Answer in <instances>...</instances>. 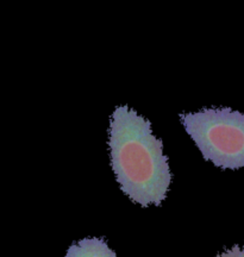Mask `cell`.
Here are the masks:
<instances>
[{"instance_id":"obj_1","label":"cell","mask_w":244,"mask_h":257,"mask_svg":"<svg viewBox=\"0 0 244 257\" xmlns=\"http://www.w3.org/2000/svg\"><path fill=\"white\" fill-rule=\"evenodd\" d=\"M108 148L121 191L143 207L161 205L173 175L152 123L129 106H118L110 119Z\"/></svg>"},{"instance_id":"obj_2","label":"cell","mask_w":244,"mask_h":257,"mask_svg":"<svg viewBox=\"0 0 244 257\" xmlns=\"http://www.w3.org/2000/svg\"><path fill=\"white\" fill-rule=\"evenodd\" d=\"M180 120L205 160L221 169L244 167V113L203 108L180 114Z\"/></svg>"},{"instance_id":"obj_3","label":"cell","mask_w":244,"mask_h":257,"mask_svg":"<svg viewBox=\"0 0 244 257\" xmlns=\"http://www.w3.org/2000/svg\"><path fill=\"white\" fill-rule=\"evenodd\" d=\"M66 257H117L105 239L83 238L69 246Z\"/></svg>"},{"instance_id":"obj_4","label":"cell","mask_w":244,"mask_h":257,"mask_svg":"<svg viewBox=\"0 0 244 257\" xmlns=\"http://www.w3.org/2000/svg\"><path fill=\"white\" fill-rule=\"evenodd\" d=\"M216 257H244V246L235 245L221 253H218Z\"/></svg>"}]
</instances>
